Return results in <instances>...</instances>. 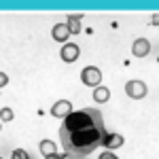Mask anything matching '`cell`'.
<instances>
[{"instance_id":"obj_13","label":"cell","mask_w":159,"mask_h":159,"mask_svg":"<svg viewBox=\"0 0 159 159\" xmlns=\"http://www.w3.org/2000/svg\"><path fill=\"white\" fill-rule=\"evenodd\" d=\"M0 119H2V121L7 123V121H11L13 119V110L11 108H7V106H4V108L0 110Z\"/></svg>"},{"instance_id":"obj_6","label":"cell","mask_w":159,"mask_h":159,"mask_svg":"<svg viewBox=\"0 0 159 159\" xmlns=\"http://www.w3.org/2000/svg\"><path fill=\"white\" fill-rule=\"evenodd\" d=\"M79 55H81V49H79L76 45H64V47H61V60L68 61V64L76 61Z\"/></svg>"},{"instance_id":"obj_16","label":"cell","mask_w":159,"mask_h":159,"mask_svg":"<svg viewBox=\"0 0 159 159\" xmlns=\"http://www.w3.org/2000/svg\"><path fill=\"white\" fill-rule=\"evenodd\" d=\"M151 24H153V25H159V13H155V15H153V19H151Z\"/></svg>"},{"instance_id":"obj_5","label":"cell","mask_w":159,"mask_h":159,"mask_svg":"<svg viewBox=\"0 0 159 159\" xmlns=\"http://www.w3.org/2000/svg\"><path fill=\"white\" fill-rule=\"evenodd\" d=\"M148 51H151V43H148L147 38H138V40H134L132 53H134L136 57H144V55H148Z\"/></svg>"},{"instance_id":"obj_3","label":"cell","mask_w":159,"mask_h":159,"mask_svg":"<svg viewBox=\"0 0 159 159\" xmlns=\"http://www.w3.org/2000/svg\"><path fill=\"white\" fill-rule=\"evenodd\" d=\"M125 93H127L129 98H134V100H142L147 96V85H144L142 81H129V83L125 85Z\"/></svg>"},{"instance_id":"obj_12","label":"cell","mask_w":159,"mask_h":159,"mask_svg":"<svg viewBox=\"0 0 159 159\" xmlns=\"http://www.w3.org/2000/svg\"><path fill=\"white\" fill-rule=\"evenodd\" d=\"M11 159H30V155L25 153L24 148H15V151L11 153Z\"/></svg>"},{"instance_id":"obj_1","label":"cell","mask_w":159,"mask_h":159,"mask_svg":"<svg viewBox=\"0 0 159 159\" xmlns=\"http://www.w3.org/2000/svg\"><path fill=\"white\" fill-rule=\"evenodd\" d=\"M106 125L98 108H83L70 112L60 127V140L66 155L87 157L104 142Z\"/></svg>"},{"instance_id":"obj_2","label":"cell","mask_w":159,"mask_h":159,"mask_svg":"<svg viewBox=\"0 0 159 159\" xmlns=\"http://www.w3.org/2000/svg\"><path fill=\"white\" fill-rule=\"evenodd\" d=\"M81 79H83V83L89 87H98L100 81H102V72H100L96 66H87L83 68V72H81Z\"/></svg>"},{"instance_id":"obj_7","label":"cell","mask_w":159,"mask_h":159,"mask_svg":"<svg viewBox=\"0 0 159 159\" xmlns=\"http://www.w3.org/2000/svg\"><path fill=\"white\" fill-rule=\"evenodd\" d=\"M51 34H53V38L57 43H64V40H68V36H70V28H68V24H57V25H53Z\"/></svg>"},{"instance_id":"obj_15","label":"cell","mask_w":159,"mask_h":159,"mask_svg":"<svg viewBox=\"0 0 159 159\" xmlns=\"http://www.w3.org/2000/svg\"><path fill=\"white\" fill-rule=\"evenodd\" d=\"M7 83H9V76H7V74H4V72H0V85L4 87V85H7Z\"/></svg>"},{"instance_id":"obj_17","label":"cell","mask_w":159,"mask_h":159,"mask_svg":"<svg viewBox=\"0 0 159 159\" xmlns=\"http://www.w3.org/2000/svg\"><path fill=\"white\" fill-rule=\"evenodd\" d=\"M47 159H64V155H57V153H53V155H47Z\"/></svg>"},{"instance_id":"obj_8","label":"cell","mask_w":159,"mask_h":159,"mask_svg":"<svg viewBox=\"0 0 159 159\" xmlns=\"http://www.w3.org/2000/svg\"><path fill=\"white\" fill-rule=\"evenodd\" d=\"M104 147L108 148V151H112V148H119L123 144V136L121 134H106V138H104V142H102Z\"/></svg>"},{"instance_id":"obj_11","label":"cell","mask_w":159,"mask_h":159,"mask_svg":"<svg viewBox=\"0 0 159 159\" xmlns=\"http://www.w3.org/2000/svg\"><path fill=\"white\" fill-rule=\"evenodd\" d=\"M55 151H57V144H55L53 140H43V142H40V153H43L45 157H47V155H53Z\"/></svg>"},{"instance_id":"obj_9","label":"cell","mask_w":159,"mask_h":159,"mask_svg":"<svg viewBox=\"0 0 159 159\" xmlns=\"http://www.w3.org/2000/svg\"><path fill=\"white\" fill-rule=\"evenodd\" d=\"M108 98H110L108 87H96V91H93V100H96L98 104H104V102H108Z\"/></svg>"},{"instance_id":"obj_14","label":"cell","mask_w":159,"mask_h":159,"mask_svg":"<svg viewBox=\"0 0 159 159\" xmlns=\"http://www.w3.org/2000/svg\"><path fill=\"white\" fill-rule=\"evenodd\" d=\"M100 159H119V157H117V155H112L110 151H106V153H102V155H100Z\"/></svg>"},{"instance_id":"obj_4","label":"cell","mask_w":159,"mask_h":159,"mask_svg":"<svg viewBox=\"0 0 159 159\" xmlns=\"http://www.w3.org/2000/svg\"><path fill=\"white\" fill-rule=\"evenodd\" d=\"M70 112H72V104H70L68 100H60V102H55V104L51 106V115H53V117H64V119H66Z\"/></svg>"},{"instance_id":"obj_10","label":"cell","mask_w":159,"mask_h":159,"mask_svg":"<svg viewBox=\"0 0 159 159\" xmlns=\"http://www.w3.org/2000/svg\"><path fill=\"white\" fill-rule=\"evenodd\" d=\"M81 19H83V15H68V28H70V32L79 34L83 30L81 28Z\"/></svg>"}]
</instances>
